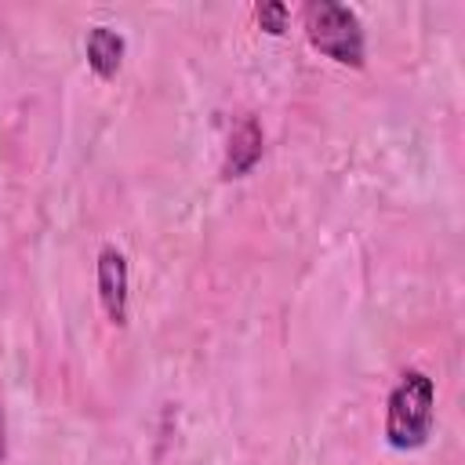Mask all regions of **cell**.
<instances>
[{
    "instance_id": "6da1fadb",
    "label": "cell",
    "mask_w": 465,
    "mask_h": 465,
    "mask_svg": "<svg viewBox=\"0 0 465 465\" xmlns=\"http://www.w3.org/2000/svg\"><path fill=\"white\" fill-rule=\"evenodd\" d=\"M436 425V381L425 371H403L385 400V443L392 450H418Z\"/></svg>"
},
{
    "instance_id": "3957f363",
    "label": "cell",
    "mask_w": 465,
    "mask_h": 465,
    "mask_svg": "<svg viewBox=\"0 0 465 465\" xmlns=\"http://www.w3.org/2000/svg\"><path fill=\"white\" fill-rule=\"evenodd\" d=\"M94 283H98V302L109 316L113 327H127V298H131V272L127 258L120 247L105 243L94 262Z\"/></svg>"
},
{
    "instance_id": "52a82bcc",
    "label": "cell",
    "mask_w": 465,
    "mask_h": 465,
    "mask_svg": "<svg viewBox=\"0 0 465 465\" xmlns=\"http://www.w3.org/2000/svg\"><path fill=\"white\" fill-rule=\"evenodd\" d=\"M4 454H7V436H4V414H0V461H4Z\"/></svg>"
},
{
    "instance_id": "277c9868",
    "label": "cell",
    "mask_w": 465,
    "mask_h": 465,
    "mask_svg": "<svg viewBox=\"0 0 465 465\" xmlns=\"http://www.w3.org/2000/svg\"><path fill=\"white\" fill-rule=\"evenodd\" d=\"M265 153V134H262V124L258 116L243 113L232 131H229V145H225V160H222V178H243L258 167Z\"/></svg>"
},
{
    "instance_id": "7a4b0ae2",
    "label": "cell",
    "mask_w": 465,
    "mask_h": 465,
    "mask_svg": "<svg viewBox=\"0 0 465 465\" xmlns=\"http://www.w3.org/2000/svg\"><path fill=\"white\" fill-rule=\"evenodd\" d=\"M305 36L320 54H327L338 65L349 69L367 65V40L360 15L338 0H316L305 7Z\"/></svg>"
},
{
    "instance_id": "8992f818",
    "label": "cell",
    "mask_w": 465,
    "mask_h": 465,
    "mask_svg": "<svg viewBox=\"0 0 465 465\" xmlns=\"http://www.w3.org/2000/svg\"><path fill=\"white\" fill-rule=\"evenodd\" d=\"M254 22L269 33V36H283L287 33V22H291V7L280 4V0H265L254 7Z\"/></svg>"
},
{
    "instance_id": "5b68a950",
    "label": "cell",
    "mask_w": 465,
    "mask_h": 465,
    "mask_svg": "<svg viewBox=\"0 0 465 465\" xmlns=\"http://www.w3.org/2000/svg\"><path fill=\"white\" fill-rule=\"evenodd\" d=\"M84 54H87V65L98 80H113L124 65V36L113 33L109 25H94L84 40Z\"/></svg>"
}]
</instances>
